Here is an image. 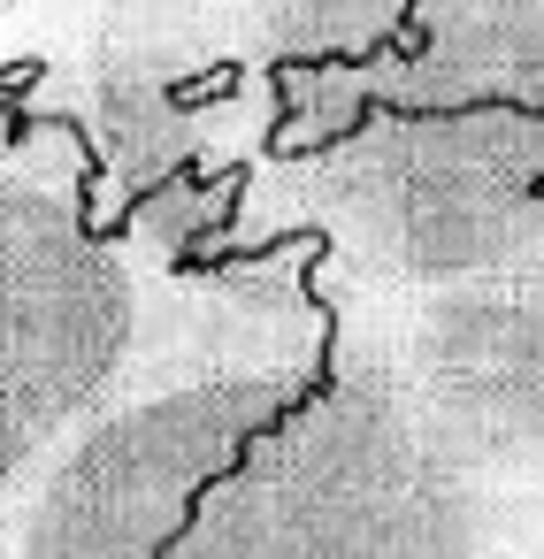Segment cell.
Returning <instances> with one entry per match:
<instances>
[{"label":"cell","instance_id":"1","mask_svg":"<svg viewBox=\"0 0 544 559\" xmlns=\"http://www.w3.org/2000/svg\"><path fill=\"white\" fill-rule=\"evenodd\" d=\"M177 330L131 269L85 139L24 100L0 108V513L123 399L177 376Z\"/></svg>","mask_w":544,"mask_h":559},{"label":"cell","instance_id":"2","mask_svg":"<svg viewBox=\"0 0 544 559\" xmlns=\"http://www.w3.org/2000/svg\"><path fill=\"white\" fill-rule=\"evenodd\" d=\"M24 9H39V0H0V39H9V24H16ZM0 108H9V93H0Z\"/></svg>","mask_w":544,"mask_h":559}]
</instances>
